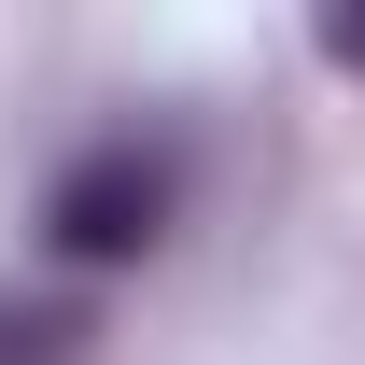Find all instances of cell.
I'll return each mask as SVG.
<instances>
[{
    "mask_svg": "<svg viewBox=\"0 0 365 365\" xmlns=\"http://www.w3.org/2000/svg\"><path fill=\"white\" fill-rule=\"evenodd\" d=\"M169 211H182V169L155 140H85V155L43 182V239L71 267H140V253L169 239Z\"/></svg>",
    "mask_w": 365,
    "mask_h": 365,
    "instance_id": "obj_1",
    "label": "cell"
},
{
    "mask_svg": "<svg viewBox=\"0 0 365 365\" xmlns=\"http://www.w3.org/2000/svg\"><path fill=\"white\" fill-rule=\"evenodd\" d=\"M85 337V295H0V365H71Z\"/></svg>",
    "mask_w": 365,
    "mask_h": 365,
    "instance_id": "obj_2",
    "label": "cell"
},
{
    "mask_svg": "<svg viewBox=\"0 0 365 365\" xmlns=\"http://www.w3.org/2000/svg\"><path fill=\"white\" fill-rule=\"evenodd\" d=\"M323 56H337V71L365 85V14H323Z\"/></svg>",
    "mask_w": 365,
    "mask_h": 365,
    "instance_id": "obj_3",
    "label": "cell"
}]
</instances>
